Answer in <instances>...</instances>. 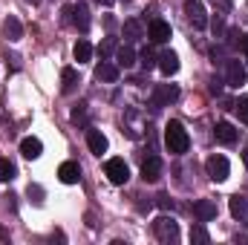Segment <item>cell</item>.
<instances>
[{
	"instance_id": "1",
	"label": "cell",
	"mask_w": 248,
	"mask_h": 245,
	"mask_svg": "<svg viewBox=\"0 0 248 245\" xmlns=\"http://www.w3.org/2000/svg\"><path fill=\"white\" fill-rule=\"evenodd\" d=\"M165 144H168V150H170L173 156L187 153L190 136H187V130L182 127V122H168V127H165Z\"/></svg>"
},
{
	"instance_id": "2",
	"label": "cell",
	"mask_w": 248,
	"mask_h": 245,
	"mask_svg": "<svg viewBox=\"0 0 248 245\" xmlns=\"http://www.w3.org/2000/svg\"><path fill=\"white\" fill-rule=\"evenodd\" d=\"M153 234L162 245H176L179 243V222L173 216H159L153 222Z\"/></svg>"
},
{
	"instance_id": "3",
	"label": "cell",
	"mask_w": 248,
	"mask_h": 245,
	"mask_svg": "<svg viewBox=\"0 0 248 245\" xmlns=\"http://www.w3.org/2000/svg\"><path fill=\"white\" fill-rule=\"evenodd\" d=\"M205 170H208V179H211V182H225V179L231 176V165H228L225 156H211V159L205 162Z\"/></svg>"
},
{
	"instance_id": "4",
	"label": "cell",
	"mask_w": 248,
	"mask_h": 245,
	"mask_svg": "<svg viewBox=\"0 0 248 245\" xmlns=\"http://www.w3.org/2000/svg\"><path fill=\"white\" fill-rule=\"evenodd\" d=\"M179 98V90L173 87V84H159L156 90H153V95H150V107L153 110H162V107H168L170 101H176Z\"/></svg>"
},
{
	"instance_id": "5",
	"label": "cell",
	"mask_w": 248,
	"mask_h": 245,
	"mask_svg": "<svg viewBox=\"0 0 248 245\" xmlns=\"http://www.w3.org/2000/svg\"><path fill=\"white\" fill-rule=\"evenodd\" d=\"M104 173H107V179H110L113 184H124L127 179H130V168H127L124 159H107Z\"/></svg>"
},
{
	"instance_id": "6",
	"label": "cell",
	"mask_w": 248,
	"mask_h": 245,
	"mask_svg": "<svg viewBox=\"0 0 248 245\" xmlns=\"http://www.w3.org/2000/svg\"><path fill=\"white\" fill-rule=\"evenodd\" d=\"M147 38H150V44H168L170 41V23L162 17H153L147 23Z\"/></svg>"
},
{
	"instance_id": "7",
	"label": "cell",
	"mask_w": 248,
	"mask_h": 245,
	"mask_svg": "<svg viewBox=\"0 0 248 245\" xmlns=\"http://www.w3.org/2000/svg\"><path fill=\"white\" fill-rule=\"evenodd\" d=\"M185 15L193 23V29H205L208 26V12H205V6L199 0H185Z\"/></svg>"
},
{
	"instance_id": "8",
	"label": "cell",
	"mask_w": 248,
	"mask_h": 245,
	"mask_svg": "<svg viewBox=\"0 0 248 245\" xmlns=\"http://www.w3.org/2000/svg\"><path fill=\"white\" fill-rule=\"evenodd\" d=\"M193 216H196L199 222L217 219V202H214V199H196V202H193Z\"/></svg>"
},
{
	"instance_id": "9",
	"label": "cell",
	"mask_w": 248,
	"mask_h": 245,
	"mask_svg": "<svg viewBox=\"0 0 248 245\" xmlns=\"http://www.w3.org/2000/svg\"><path fill=\"white\" fill-rule=\"evenodd\" d=\"M225 84L234 87V90L246 84V69H243L240 61H228V66H225Z\"/></svg>"
},
{
	"instance_id": "10",
	"label": "cell",
	"mask_w": 248,
	"mask_h": 245,
	"mask_svg": "<svg viewBox=\"0 0 248 245\" xmlns=\"http://www.w3.org/2000/svg\"><path fill=\"white\" fill-rule=\"evenodd\" d=\"M87 147H90V153H95V156L107 153V136H104L101 130L90 127V130H87Z\"/></svg>"
},
{
	"instance_id": "11",
	"label": "cell",
	"mask_w": 248,
	"mask_h": 245,
	"mask_svg": "<svg viewBox=\"0 0 248 245\" xmlns=\"http://www.w3.org/2000/svg\"><path fill=\"white\" fill-rule=\"evenodd\" d=\"M141 176H144V182H159V176H162V162H159V156H147V159H144Z\"/></svg>"
},
{
	"instance_id": "12",
	"label": "cell",
	"mask_w": 248,
	"mask_h": 245,
	"mask_svg": "<svg viewBox=\"0 0 248 245\" xmlns=\"http://www.w3.org/2000/svg\"><path fill=\"white\" fill-rule=\"evenodd\" d=\"M156 66L162 69V75H168V78H170V75H176V72H179V55L168 49V52H162V55H159V63H156Z\"/></svg>"
},
{
	"instance_id": "13",
	"label": "cell",
	"mask_w": 248,
	"mask_h": 245,
	"mask_svg": "<svg viewBox=\"0 0 248 245\" xmlns=\"http://www.w3.org/2000/svg\"><path fill=\"white\" fill-rule=\"evenodd\" d=\"M58 179H61L63 184H75L78 179H81V168H78V162H63L61 168H58Z\"/></svg>"
},
{
	"instance_id": "14",
	"label": "cell",
	"mask_w": 248,
	"mask_h": 245,
	"mask_svg": "<svg viewBox=\"0 0 248 245\" xmlns=\"http://www.w3.org/2000/svg\"><path fill=\"white\" fill-rule=\"evenodd\" d=\"M95 78H98V81H107V84H116V81H119V63L101 61L98 69H95Z\"/></svg>"
},
{
	"instance_id": "15",
	"label": "cell",
	"mask_w": 248,
	"mask_h": 245,
	"mask_svg": "<svg viewBox=\"0 0 248 245\" xmlns=\"http://www.w3.org/2000/svg\"><path fill=\"white\" fill-rule=\"evenodd\" d=\"M72 26H78L81 32L90 29V9H87L84 3H75V6H72Z\"/></svg>"
},
{
	"instance_id": "16",
	"label": "cell",
	"mask_w": 248,
	"mask_h": 245,
	"mask_svg": "<svg viewBox=\"0 0 248 245\" xmlns=\"http://www.w3.org/2000/svg\"><path fill=\"white\" fill-rule=\"evenodd\" d=\"M3 35H6V41H20L23 38V26H20V20L15 15H9L3 20Z\"/></svg>"
},
{
	"instance_id": "17",
	"label": "cell",
	"mask_w": 248,
	"mask_h": 245,
	"mask_svg": "<svg viewBox=\"0 0 248 245\" xmlns=\"http://www.w3.org/2000/svg\"><path fill=\"white\" fill-rule=\"evenodd\" d=\"M20 153H23V159H38V156L44 153V144H41V138H35V136L23 138V141H20Z\"/></svg>"
},
{
	"instance_id": "18",
	"label": "cell",
	"mask_w": 248,
	"mask_h": 245,
	"mask_svg": "<svg viewBox=\"0 0 248 245\" xmlns=\"http://www.w3.org/2000/svg\"><path fill=\"white\" fill-rule=\"evenodd\" d=\"M214 136H217V141H222V144H234L237 141V130H234V124L228 122H219L214 127Z\"/></svg>"
},
{
	"instance_id": "19",
	"label": "cell",
	"mask_w": 248,
	"mask_h": 245,
	"mask_svg": "<svg viewBox=\"0 0 248 245\" xmlns=\"http://www.w3.org/2000/svg\"><path fill=\"white\" fill-rule=\"evenodd\" d=\"M228 208H231V216L234 219H248V199L246 196H240V193L231 196L228 199Z\"/></svg>"
},
{
	"instance_id": "20",
	"label": "cell",
	"mask_w": 248,
	"mask_h": 245,
	"mask_svg": "<svg viewBox=\"0 0 248 245\" xmlns=\"http://www.w3.org/2000/svg\"><path fill=\"white\" fill-rule=\"evenodd\" d=\"M75 87H78V72L72 66H63L61 69V92L69 95V92H75Z\"/></svg>"
},
{
	"instance_id": "21",
	"label": "cell",
	"mask_w": 248,
	"mask_h": 245,
	"mask_svg": "<svg viewBox=\"0 0 248 245\" xmlns=\"http://www.w3.org/2000/svg\"><path fill=\"white\" fill-rule=\"evenodd\" d=\"M124 38L133 44V41H141L144 38V26H141V20H136V17H130V20H124Z\"/></svg>"
},
{
	"instance_id": "22",
	"label": "cell",
	"mask_w": 248,
	"mask_h": 245,
	"mask_svg": "<svg viewBox=\"0 0 248 245\" xmlns=\"http://www.w3.org/2000/svg\"><path fill=\"white\" fill-rule=\"evenodd\" d=\"M72 55H75V61H78V63H87L90 58H93V44L81 38V41L75 44V49H72Z\"/></svg>"
},
{
	"instance_id": "23",
	"label": "cell",
	"mask_w": 248,
	"mask_h": 245,
	"mask_svg": "<svg viewBox=\"0 0 248 245\" xmlns=\"http://www.w3.org/2000/svg\"><path fill=\"white\" fill-rule=\"evenodd\" d=\"M116 63L124 66V69H130V66L136 63V52H133V46H119V49H116Z\"/></svg>"
},
{
	"instance_id": "24",
	"label": "cell",
	"mask_w": 248,
	"mask_h": 245,
	"mask_svg": "<svg viewBox=\"0 0 248 245\" xmlns=\"http://www.w3.org/2000/svg\"><path fill=\"white\" fill-rule=\"evenodd\" d=\"M139 63H141L144 69H153V66L159 63V58H156V52H153L150 46H144V49H141V55H139Z\"/></svg>"
},
{
	"instance_id": "25",
	"label": "cell",
	"mask_w": 248,
	"mask_h": 245,
	"mask_svg": "<svg viewBox=\"0 0 248 245\" xmlns=\"http://www.w3.org/2000/svg\"><path fill=\"white\" fill-rule=\"evenodd\" d=\"M190 243L208 245V243H211V237H208V231H205L202 225H193V228H190Z\"/></svg>"
},
{
	"instance_id": "26",
	"label": "cell",
	"mask_w": 248,
	"mask_h": 245,
	"mask_svg": "<svg viewBox=\"0 0 248 245\" xmlns=\"http://www.w3.org/2000/svg\"><path fill=\"white\" fill-rule=\"evenodd\" d=\"M15 173H17V170H15V165H12L9 159H0V182H12V179H15Z\"/></svg>"
},
{
	"instance_id": "27",
	"label": "cell",
	"mask_w": 248,
	"mask_h": 245,
	"mask_svg": "<svg viewBox=\"0 0 248 245\" xmlns=\"http://www.w3.org/2000/svg\"><path fill=\"white\" fill-rule=\"evenodd\" d=\"M234 110H237V116H240V122L248 124V95H243L237 104H234Z\"/></svg>"
},
{
	"instance_id": "28",
	"label": "cell",
	"mask_w": 248,
	"mask_h": 245,
	"mask_svg": "<svg viewBox=\"0 0 248 245\" xmlns=\"http://www.w3.org/2000/svg\"><path fill=\"white\" fill-rule=\"evenodd\" d=\"M113 49H116V38H107V41L98 46V55H101V61H107V55H110Z\"/></svg>"
},
{
	"instance_id": "29",
	"label": "cell",
	"mask_w": 248,
	"mask_h": 245,
	"mask_svg": "<svg viewBox=\"0 0 248 245\" xmlns=\"http://www.w3.org/2000/svg\"><path fill=\"white\" fill-rule=\"evenodd\" d=\"M156 202H159V208H165V211H173V199H170L168 193H159V196H156Z\"/></svg>"
},
{
	"instance_id": "30",
	"label": "cell",
	"mask_w": 248,
	"mask_h": 245,
	"mask_svg": "<svg viewBox=\"0 0 248 245\" xmlns=\"http://www.w3.org/2000/svg\"><path fill=\"white\" fill-rule=\"evenodd\" d=\"M72 122H75V124H78V122L84 124V122H87V110H84V104H81L78 110H72Z\"/></svg>"
},
{
	"instance_id": "31",
	"label": "cell",
	"mask_w": 248,
	"mask_h": 245,
	"mask_svg": "<svg viewBox=\"0 0 248 245\" xmlns=\"http://www.w3.org/2000/svg\"><path fill=\"white\" fill-rule=\"evenodd\" d=\"M29 196H35V202H44L41 196H44V190L38 187V184H29Z\"/></svg>"
},
{
	"instance_id": "32",
	"label": "cell",
	"mask_w": 248,
	"mask_h": 245,
	"mask_svg": "<svg viewBox=\"0 0 248 245\" xmlns=\"http://www.w3.org/2000/svg\"><path fill=\"white\" fill-rule=\"evenodd\" d=\"M61 12H63V15H61V20H63V23H72V6H63Z\"/></svg>"
},
{
	"instance_id": "33",
	"label": "cell",
	"mask_w": 248,
	"mask_h": 245,
	"mask_svg": "<svg viewBox=\"0 0 248 245\" xmlns=\"http://www.w3.org/2000/svg\"><path fill=\"white\" fill-rule=\"evenodd\" d=\"M240 46H243V55L248 58V35H243V38H240Z\"/></svg>"
},
{
	"instance_id": "34",
	"label": "cell",
	"mask_w": 248,
	"mask_h": 245,
	"mask_svg": "<svg viewBox=\"0 0 248 245\" xmlns=\"http://www.w3.org/2000/svg\"><path fill=\"white\" fill-rule=\"evenodd\" d=\"M95 3H101V6H113L116 0H95Z\"/></svg>"
},
{
	"instance_id": "35",
	"label": "cell",
	"mask_w": 248,
	"mask_h": 245,
	"mask_svg": "<svg viewBox=\"0 0 248 245\" xmlns=\"http://www.w3.org/2000/svg\"><path fill=\"white\" fill-rule=\"evenodd\" d=\"M243 162H246V168H248V147H246V153H243Z\"/></svg>"
},
{
	"instance_id": "36",
	"label": "cell",
	"mask_w": 248,
	"mask_h": 245,
	"mask_svg": "<svg viewBox=\"0 0 248 245\" xmlns=\"http://www.w3.org/2000/svg\"><path fill=\"white\" fill-rule=\"evenodd\" d=\"M29 3H41V0H29Z\"/></svg>"
}]
</instances>
